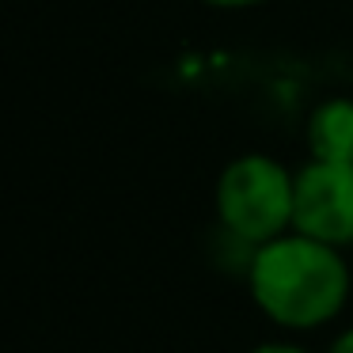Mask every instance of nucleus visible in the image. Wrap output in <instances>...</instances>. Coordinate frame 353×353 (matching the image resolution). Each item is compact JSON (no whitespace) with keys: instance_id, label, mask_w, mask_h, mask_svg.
Instances as JSON below:
<instances>
[{"instance_id":"nucleus-1","label":"nucleus","mask_w":353,"mask_h":353,"mask_svg":"<svg viewBox=\"0 0 353 353\" xmlns=\"http://www.w3.org/2000/svg\"><path fill=\"white\" fill-rule=\"evenodd\" d=\"M353 277L342 251L300 232L251 247L247 292L254 307L281 330H319L342 315Z\"/></svg>"},{"instance_id":"nucleus-2","label":"nucleus","mask_w":353,"mask_h":353,"mask_svg":"<svg viewBox=\"0 0 353 353\" xmlns=\"http://www.w3.org/2000/svg\"><path fill=\"white\" fill-rule=\"evenodd\" d=\"M216 221L232 239L247 247H262L270 239L292 232L296 205V171L266 152L236 156L221 171L213 186Z\"/></svg>"},{"instance_id":"nucleus-3","label":"nucleus","mask_w":353,"mask_h":353,"mask_svg":"<svg viewBox=\"0 0 353 353\" xmlns=\"http://www.w3.org/2000/svg\"><path fill=\"white\" fill-rule=\"evenodd\" d=\"M292 232L338 251L353 247V163L307 160L296 171Z\"/></svg>"},{"instance_id":"nucleus-4","label":"nucleus","mask_w":353,"mask_h":353,"mask_svg":"<svg viewBox=\"0 0 353 353\" xmlns=\"http://www.w3.org/2000/svg\"><path fill=\"white\" fill-rule=\"evenodd\" d=\"M307 156L323 163H353V99H323L304 125Z\"/></svg>"},{"instance_id":"nucleus-5","label":"nucleus","mask_w":353,"mask_h":353,"mask_svg":"<svg viewBox=\"0 0 353 353\" xmlns=\"http://www.w3.org/2000/svg\"><path fill=\"white\" fill-rule=\"evenodd\" d=\"M247 353H312V350H304V345H296V342H259Z\"/></svg>"},{"instance_id":"nucleus-6","label":"nucleus","mask_w":353,"mask_h":353,"mask_svg":"<svg viewBox=\"0 0 353 353\" xmlns=\"http://www.w3.org/2000/svg\"><path fill=\"white\" fill-rule=\"evenodd\" d=\"M201 4L221 8V12H239V8H259V4H266V0H201Z\"/></svg>"},{"instance_id":"nucleus-7","label":"nucleus","mask_w":353,"mask_h":353,"mask_svg":"<svg viewBox=\"0 0 353 353\" xmlns=\"http://www.w3.org/2000/svg\"><path fill=\"white\" fill-rule=\"evenodd\" d=\"M327 353H353V327L338 330V334H334V342H330V350H327Z\"/></svg>"}]
</instances>
